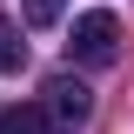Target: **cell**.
Instances as JSON below:
<instances>
[{"label": "cell", "mask_w": 134, "mask_h": 134, "mask_svg": "<svg viewBox=\"0 0 134 134\" xmlns=\"http://www.w3.org/2000/svg\"><path fill=\"white\" fill-rule=\"evenodd\" d=\"M67 54H74L81 67H107V60L121 54V20L107 14V7H87V14L74 20V40H67Z\"/></svg>", "instance_id": "obj_1"}, {"label": "cell", "mask_w": 134, "mask_h": 134, "mask_svg": "<svg viewBox=\"0 0 134 134\" xmlns=\"http://www.w3.org/2000/svg\"><path fill=\"white\" fill-rule=\"evenodd\" d=\"M40 114H47V127H81L87 114H94V94H87V81H74V74H54L47 87H40Z\"/></svg>", "instance_id": "obj_2"}, {"label": "cell", "mask_w": 134, "mask_h": 134, "mask_svg": "<svg viewBox=\"0 0 134 134\" xmlns=\"http://www.w3.org/2000/svg\"><path fill=\"white\" fill-rule=\"evenodd\" d=\"M0 134H47V114H40V107H7V114H0Z\"/></svg>", "instance_id": "obj_3"}, {"label": "cell", "mask_w": 134, "mask_h": 134, "mask_svg": "<svg viewBox=\"0 0 134 134\" xmlns=\"http://www.w3.org/2000/svg\"><path fill=\"white\" fill-rule=\"evenodd\" d=\"M20 60H27V40H20V27H14V20H0V74H14Z\"/></svg>", "instance_id": "obj_4"}, {"label": "cell", "mask_w": 134, "mask_h": 134, "mask_svg": "<svg viewBox=\"0 0 134 134\" xmlns=\"http://www.w3.org/2000/svg\"><path fill=\"white\" fill-rule=\"evenodd\" d=\"M20 14H27V27H54L60 20V0H20Z\"/></svg>", "instance_id": "obj_5"}]
</instances>
